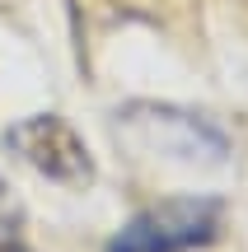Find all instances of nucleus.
I'll use <instances>...</instances> for the list:
<instances>
[{
    "label": "nucleus",
    "mask_w": 248,
    "mask_h": 252,
    "mask_svg": "<svg viewBox=\"0 0 248 252\" xmlns=\"http://www.w3.org/2000/svg\"><path fill=\"white\" fill-rule=\"evenodd\" d=\"M117 117L131 135H141L164 159L192 163V168H225L230 163L225 131L211 126L202 112L174 108V103H127V112H117Z\"/></svg>",
    "instance_id": "2"
},
{
    "label": "nucleus",
    "mask_w": 248,
    "mask_h": 252,
    "mask_svg": "<svg viewBox=\"0 0 248 252\" xmlns=\"http://www.w3.org/2000/svg\"><path fill=\"white\" fill-rule=\"evenodd\" d=\"M220 234V206L211 196H169L145 206L112 234L103 252H192L215 243Z\"/></svg>",
    "instance_id": "1"
},
{
    "label": "nucleus",
    "mask_w": 248,
    "mask_h": 252,
    "mask_svg": "<svg viewBox=\"0 0 248 252\" xmlns=\"http://www.w3.org/2000/svg\"><path fill=\"white\" fill-rule=\"evenodd\" d=\"M5 145L28 163L37 168L47 182L56 187H71V191H84L94 182V159H89V145L80 140L71 122H61L56 112H37V117H24L5 131Z\"/></svg>",
    "instance_id": "3"
}]
</instances>
